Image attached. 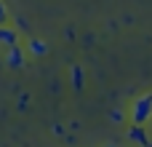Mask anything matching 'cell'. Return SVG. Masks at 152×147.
Segmentation results:
<instances>
[{
    "label": "cell",
    "instance_id": "7",
    "mask_svg": "<svg viewBox=\"0 0 152 147\" xmlns=\"http://www.w3.org/2000/svg\"><path fill=\"white\" fill-rule=\"evenodd\" d=\"M150 147H152V145H150Z\"/></svg>",
    "mask_w": 152,
    "mask_h": 147
},
{
    "label": "cell",
    "instance_id": "5",
    "mask_svg": "<svg viewBox=\"0 0 152 147\" xmlns=\"http://www.w3.org/2000/svg\"><path fill=\"white\" fill-rule=\"evenodd\" d=\"M32 51H35V54H43L45 48H43V43H32Z\"/></svg>",
    "mask_w": 152,
    "mask_h": 147
},
{
    "label": "cell",
    "instance_id": "3",
    "mask_svg": "<svg viewBox=\"0 0 152 147\" xmlns=\"http://www.w3.org/2000/svg\"><path fill=\"white\" fill-rule=\"evenodd\" d=\"M21 62H24V54H21L19 46H13V48L8 51V64H11V67H21Z\"/></svg>",
    "mask_w": 152,
    "mask_h": 147
},
{
    "label": "cell",
    "instance_id": "2",
    "mask_svg": "<svg viewBox=\"0 0 152 147\" xmlns=\"http://www.w3.org/2000/svg\"><path fill=\"white\" fill-rule=\"evenodd\" d=\"M0 43L8 46V48H13V46H16V32L8 29V27H0Z\"/></svg>",
    "mask_w": 152,
    "mask_h": 147
},
{
    "label": "cell",
    "instance_id": "6",
    "mask_svg": "<svg viewBox=\"0 0 152 147\" xmlns=\"http://www.w3.org/2000/svg\"><path fill=\"white\" fill-rule=\"evenodd\" d=\"M3 19H5V8L0 5V24H3Z\"/></svg>",
    "mask_w": 152,
    "mask_h": 147
},
{
    "label": "cell",
    "instance_id": "1",
    "mask_svg": "<svg viewBox=\"0 0 152 147\" xmlns=\"http://www.w3.org/2000/svg\"><path fill=\"white\" fill-rule=\"evenodd\" d=\"M131 115H134V123H136V126H144V123L150 121L152 118V94H144L142 99L134 102Z\"/></svg>",
    "mask_w": 152,
    "mask_h": 147
},
{
    "label": "cell",
    "instance_id": "4",
    "mask_svg": "<svg viewBox=\"0 0 152 147\" xmlns=\"http://www.w3.org/2000/svg\"><path fill=\"white\" fill-rule=\"evenodd\" d=\"M131 139L139 142V145H147V147H150V139H147V134L142 131V126H134V129H131Z\"/></svg>",
    "mask_w": 152,
    "mask_h": 147
}]
</instances>
